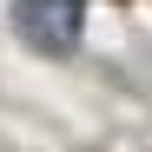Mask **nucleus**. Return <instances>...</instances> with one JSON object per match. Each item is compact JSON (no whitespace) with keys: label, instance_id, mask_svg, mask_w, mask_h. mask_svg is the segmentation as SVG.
Masks as SVG:
<instances>
[{"label":"nucleus","instance_id":"f257e3e1","mask_svg":"<svg viewBox=\"0 0 152 152\" xmlns=\"http://www.w3.org/2000/svg\"><path fill=\"white\" fill-rule=\"evenodd\" d=\"M13 27L40 53H73L80 46V0H13Z\"/></svg>","mask_w":152,"mask_h":152}]
</instances>
